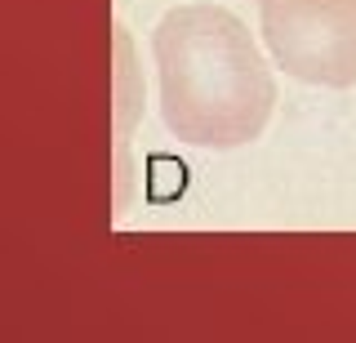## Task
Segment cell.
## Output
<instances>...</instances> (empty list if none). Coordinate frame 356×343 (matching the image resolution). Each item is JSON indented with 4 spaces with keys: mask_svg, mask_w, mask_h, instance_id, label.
Here are the masks:
<instances>
[{
    "mask_svg": "<svg viewBox=\"0 0 356 343\" xmlns=\"http://www.w3.org/2000/svg\"><path fill=\"white\" fill-rule=\"evenodd\" d=\"M161 67V116L192 147H245L263 134L276 85L254 36L218 5H183L152 36Z\"/></svg>",
    "mask_w": 356,
    "mask_h": 343,
    "instance_id": "6da1fadb",
    "label": "cell"
},
{
    "mask_svg": "<svg viewBox=\"0 0 356 343\" xmlns=\"http://www.w3.org/2000/svg\"><path fill=\"white\" fill-rule=\"evenodd\" d=\"M272 58L307 85H356V0H259Z\"/></svg>",
    "mask_w": 356,
    "mask_h": 343,
    "instance_id": "7a4b0ae2",
    "label": "cell"
}]
</instances>
